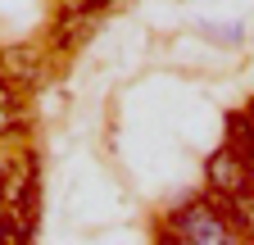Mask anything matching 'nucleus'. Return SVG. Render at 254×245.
<instances>
[{
  "instance_id": "1",
  "label": "nucleus",
  "mask_w": 254,
  "mask_h": 245,
  "mask_svg": "<svg viewBox=\"0 0 254 245\" xmlns=\"http://www.w3.org/2000/svg\"><path fill=\"white\" fill-rule=\"evenodd\" d=\"M41 213V168L37 155H18L0 168V236L32 241Z\"/></svg>"
},
{
  "instance_id": "4",
  "label": "nucleus",
  "mask_w": 254,
  "mask_h": 245,
  "mask_svg": "<svg viewBox=\"0 0 254 245\" xmlns=\"http://www.w3.org/2000/svg\"><path fill=\"white\" fill-rule=\"evenodd\" d=\"M0 77H9L18 91H32L46 82V59L32 46H9V50H0Z\"/></svg>"
},
{
  "instance_id": "6",
  "label": "nucleus",
  "mask_w": 254,
  "mask_h": 245,
  "mask_svg": "<svg viewBox=\"0 0 254 245\" xmlns=\"http://www.w3.org/2000/svg\"><path fill=\"white\" fill-rule=\"evenodd\" d=\"M86 27H91V14L82 5H68L59 18H55V32H50V46L55 50H73L82 37H86Z\"/></svg>"
},
{
  "instance_id": "5",
  "label": "nucleus",
  "mask_w": 254,
  "mask_h": 245,
  "mask_svg": "<svg viewBox=\"0 0 254 245\" xmlns=\"http://www.w3.org/2000/svg\"><path fill=\"white\" fill-rule=\"evenodd\" d=\"M23 127H27V100L9 77H0V141H14Z\"/></svg>"
},
{
  "instance_id": "3",
  "label": "nucleus",
  "mask_w": 254,
  "mask_h": 245,
  "mask_svg": "<svg viewBox=\"0 0 254 245\" xmlns=\"http://www.w3.org/2000/svg\"><path fill=\"white\" fill-rule=\"evenodd\" d=\"M204 177H209V186H213V191H227V195H236V191H254V168L236 155L232 145H222L218 155L209 159Z\"/></svg>"
},
{
  "instance_id": "2",
  "label": "nucleus",
  "mask_w": 254,
  "mask_h": 245,
  "mask_svg": "<svg viewBox=\"0 0 254 245\" xmlns=\"http://www.w3.org/2000/svg\"><path fill=\"white\" fill-rule=\"evenodd\" d=\"M168 241H186V245H227V241H241L236 227L222 218V213L200 195V200H190L182 204L173 218H168Z\"/></svg>"
}]
</instances>
